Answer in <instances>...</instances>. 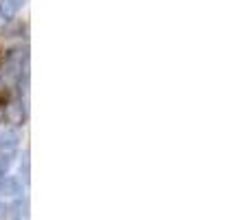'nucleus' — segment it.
I'll use <instances>...</instances> for the list:
<instances>
[{"label": "nucleus", "instance_id": "1", "mask_svg": "<svg viewBox=\"0 0 251 220\" xmlns=\"http://www.w3.org/2000/svg\"><path fill=\"white\" fill-rule=\"evenodd\" d=\"M22 192L20 187V181L13 176H4L2 181H0V194L2 196H18Z\"/></svg>", "mask_w": 251, "mask_h": 220}, {"label": "nucleus", "instance_id": "2", "mask_svg": "<svg viewBox=\"0 0 251 220\" xmlns=\"http://www.w3.org/2000/svg\"><path fill=\"white\" fill-rule=\"evenodd\" d=\"M18 141H20V132L18 130H4V132H0V150L11 152L18 146Z\"/></svg>", "mask_w": 251, "mask_h": 220}, {"label": "nucleus", "instance_id": "3", "mask_svg": "<svg viewBox=\"0 0 251 220\" xmlns=\"http://www.w3.org/2000/svg\"><path fill=\"white\" fill-rule=\"evenodd\" d=\"M22 7V0H0V18H11L20 11Z\"/></svg>", "mask_w": 251, "mask_h": 220}, {"label": "nucleus", "instance_id": "4", "mask_svg": "<svg viewBox=\"0 0 251 220\" xmlns=\"http://www.w3.org/2000/svg\"><path fill=\"white\" fill-rule=\"evenodd\" d=\"M22 119H25V112H22L20 104H9L4 108V121L7 123H22Z\"/></svg>", "mask_w": 251, "mask_h": 220}, {"label": "nucleus", "instance_id": "5", "mask_svg": "<svg viewBox=\"0 0 251 220\" xmlns=\"http://www.w3.org/2000/svg\"><path fill=\"white\" fill-rule=\"evenodd\" d=\"M11 152L9 150H0V178H2V174L7 172V168L11 165Z\"/></svg>", "mask_w": 251, "mask_h": 220}, {"label": "nucleus", "instance_id": "6", "mask_svg": "<svg viewBox=\"0 0 251 220\" xmlns=\"http://www.w3.org/2000/svg\"><path fill=\"white\" fill-rule=\"evenodd\" d=\"M9 212H11V207H7V205H0V220H7L9 218Z\"/></svg>", "mask_w": 251, "mask_h": 220}, {"label": "nucleus", "instance_id": "7", "mask_svg": "<svg viewBox=\"0 0 251 220\" xmlns=\"http://www.w3.org/2000/svg\"><path fill=\"white\" fill-rule=\"evenodd\" d=\"M4 97H7V84L0 79V99H4Z\"/></svg>", "mask_w": 251, "mask_h": 220}, {"label": "nucleus", "instance_id": "8", "mask_svg": "<svg viewBox=\"0 0 251 220\" xmlns=\"http://www.w3.org/2000/svg\"><path fill=\"white\" fill-rule=\"evenodd\" d=\"M2 20H4V18H0V24H2Z\"/></svg>", "mask_w": 251, "mask_h": 220}]
</instances>
